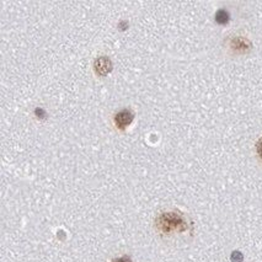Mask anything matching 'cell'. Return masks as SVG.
Returning <instances> with one entry per match:
<instances>
[{
    "instance_id": "cell-5",
    "label": "cell",
    "mask_w": 262,
    "mask_h": 262,
    "mask_svg": "<svg viewBox=\"0 0 262 262\" xmlns=\"http://www.w3.org/2000/svg\"><path fill=\"white\" fill-rule=\"evenodd\" d=\"M229 19H230L229 12H228L225 9H219L217 11V14H215V21L220 25L228 24Z\"/></svg>"
},
{
    "instance_id": "cell-7",
    "label": "cell",
    "mask_w": 262,
    "mask_h": 262,
    "mask_svg": "<svg viewBox=\"0 0 262 262\" xmlns=\"http://www.w3.org/2000/svg\"><path fill=\"white\" fill-rule=\"evenodd\" d=\"M256 152H258V155L262 159V138L259 139V142L256 143Z\"/></svg>"
},
{
    "instance_id": "cell-1",
    "label": "cell",
    "mask_w": 262,
    "mask_h": 262,
    "mask_svg": "<svg viewBox=\"0 0 262 262\" xmlns=\"http://www.w3.org/2000/svg\"><path fill=\"white\" fill-rule=\"evenodd\" d=\"M157 228L164 234L187 230V222L178 212H165L157 218Z\"/></svg>"
},
{
    "instance_id": "cell-4",
    "label": "cell",
    "mask_w": 262,
    "mask_h": 262,
    "mask_svg": "<svg viewBox=\"0 0 262 262\" xmlns=\"http://www.w3.org/2000/svg\"><path fill=\"white\" fill-rule=\"evenodd\" d=\"M251 47V43L244 37H235L232 40V48L238 52H246Z\"/></svg>"
},
{
    "instance_id": "cell-3",
    "label": "cell",
    "mask_w": 262,
    "mask_h": 262,
    "mask_svg": "<svg viewBox=\"0 0 262 262\" xmlns=\"http://www.w3.org/2000/svg\"><path fill=\"white\" fill-rule=\"evenodd\" d=\"M94 71L100 77H105L112 71V62L107 57H98L94 62Z\"/></svg>"
},
{
    "instance_id": "cell-2",
    "label": "cell",
    "mask_w": 262,
    "mask_h": 262,
    "mask_svg": "<svg viewBox=\"0 0 262 262\" xmlns=\"http://www.w3.org/2000/svg\"><path fill=\"white\" fill-rule=\"evenodd\" d=\"M133 119L134 113L131 110H128V108H123V110L118 111L116 113L115 117H113V123H115L116 128L123 131V129H126L133 122Z\"/></svg>"
},
{
    "instance_id": "cell-8",
    "label": "cell",
    "mask_w": 262,
    "mask_h": 262,
    "mask_svg": "<svg viewBox=\"0 0 262 262\" xmlns=\"http://www.w3.org/2000/svg\"><path fill=\"white\" fill-rule=\"evenodd\" d=\"M113 262H132V260L129 256H122V258L119 259H115Z\"/></svg>"
},
{
    "instance_id": "cell-6",
    "label": "cell",
    "mask_w": 262,
    "mask_h": 262,
    "mask_svg": "<svg viewBox=\"0 0 262 262\" xmlns=\"http://www.w3.org/2000/svg\"><path fill=\"white\" fill-rule=\"evenodd\" d=\"M243 260H244L243 254L239 253V251H234V253L232 254V261L233 262H243Z\"/></svg>"
}]
</instances>
